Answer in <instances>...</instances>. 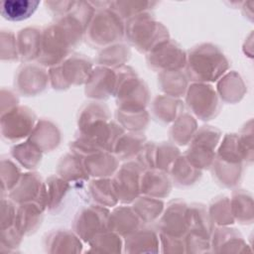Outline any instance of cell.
Segmentation results:
<instances>
[{"instance_id": "cell-26", "label": "cell", "mask_w": 254, "mask_h": 254, "mask_svg": "<svg viewBox=\"0 0 254 254\" xmlns=\"http://www.w3.org/2000/svg\"><path fill=\"white\" fill-rule=\"evenodd\" d=\"M20 170L18 166L12 162L10 159L2 160V168H1V179H2V190L3 191L7 190L11 191L12 189L16 186L20 179Z\"/></svg>"}, {"instance_id": "cell-25", "label": "cell", "mask_w": 254, "mask_h": 254, "mask_svg": "<svg viewBox=\"0 0 254 254\" xmlns=\"http://www.w3.org/2000/svg\"><path fill=\"white\" fill-rule=\"evenodd\" d=\"M161 88L166 93L171 96H181L180 94L184 93L187 89V79L186 76L181 72L180 69L176 70L175 80H171L165 71L160 75Z\"/></svg>"}, {"instance_id": "cell-16", "label": "cell", "mask_w": 254, "mask_h": 254, "mask_svg": "<svg viewBox=\"0 0 254 254\" xmlns=\"http://www.w3.org/2000/svg\"><path fill=\"white\" fill-rule=\"evenodd\" d=\"M96 151L89 154L88 159L84 161V168L87 175L94 177H106L112 174L117 167V160L115 157L103 151Z\"/></svg>"}, {"instance_id": "cell-10", "label": "cell", "mask_w": 254, "mask_h": 254, "mask_svg": "<svg viewBox=\"0 0 254 254\" xmlns=\"http://www.w3.org/2000/svg\"><path fill=\"white\" fill-rule=\"evenodd\" d=\"M41 183V178H39L37 174H25L19 179L16 186L12 189L9 193V197L11 200L18 203L30 202L33 198H37L39 196L47 201L44 197V194L47 192Z\"/></svg>"}, {"instance_id": "cell-21", "label": "cell", "mask_w": 254, "mask_h": 254, "mask_svg": "<svg viewBox=\"0 0 254 254\" xmlns=\"http://www.w3.org/2000/svg\"><path fill=\"white\" fill-rule=\"evenodd\" d=\"M196 123L189 114L181 115L174 123L171 130V137L180 145H186L191 140L195 131Z\"/></svg>"}, {"instance_id": "cell-27", "label": "cell", "mask_w": 254, "mask_h": 254, "mask_svg": "<svg viewBox=\"0 0 254 254\" xmlns=\"http://www.w3.org/2000/svg\"><path fill=\"white\" fill-rule=\"evenodd\" d=\"M180 106H181L180 100H177L176 98L174 99L171 97L161 96V97H157L154 101V112L158 118H161L160 120H163L165 122H170L171 119L167 110H170L172 113H174L177 116Z\"/></svg>"}, {"instance_id": "cell-4", "label": "cell", "mask_w": 254, "mask_h": 254, "mask_svg": "<svg viewBox=\"0 0 254 254\" xmlns=\"http://www.w3.org/2000/svg\"><path fill=\"white\" fill-rule=\"evenodd\" d=\"M219 131L204 126L194 135L192 144L188 150L187 159L197 169L207 168L214 159L213 149L219 140ZM214 161V160H213Z\"/></svg>"}, {"instance_id": "cell-20", "label": "cell", "mask_w": 254, "mask_h": 254, "mask_svg": "<svg viewBox=\"0 0 254 254\" xmlns=\"http://www.w3.org/2000/svg\"><path fill=\"white\" fill-rule=\"evenodd\" d=\"M173 178L177 184L181 186H189L193 184L199 177V169L194 167L187 158H178L173 166Z\"/></svg>"}, {"instance_id": "cell-3", "label": "cell", "mask_w": 254, "mask_h": 254, "mask_svg": "<svg viewBox=\"0 0 254 254\" xmlns=\"http://www.w3.org/2000/svg\"><path fill=\"white\" fill-rule=\"evenodd\" d=\"M125 34L129 41L141 52H150L168 38V30L153 15L143 12L127 20Z\"/></svg>"}, {"instance_id": "cell-1", "label": "cell", "mask_w": 254, "mask_h": 254, "mask_svg": "<svg viewBox=\"0 0 254 254\" xmlns=\"http://www.w3.org/2000/svg\"><path fill=\"white\" fill-rule=\"evenodd\" d=\"M228 67L223 54L213 45L195 47L188 57V74L192 80L214 81Z\"/></svg>"}, {"instance_id": "cell-23", "label": "cell", "mask_w": 254, "mask_h": 254, "mask_svg": "<svg viewBox=\"0 0 254 254\" xmlns=\"http://www.w3.org/2000/svg\"><path fill=\"white\" fill-rule=\"evenodd\" d=\"M163 202L152 196H143L136 199L133 209L141 219L152 221L157 218L163 210Z\"/></svg>"}, {"instance_id": "cell-28", "label": "cell", "mask_w": 254, "mask_h": 254, "mask_svg": "<svg viewBox=\"0 0 254 254\" xmlns=\"http://www.w3.org/2000/svg\"><path fill=\"white\" fill-rule=\"evenodd\" d=\"M75 1H49L45 2L47 10L58 17L67 14L73 7Z\"/></svg>"}, {"instance_id": "cell-8", "label": "cell", "mask_w": 254, "mask_h": 254, "mask_svg": "<svg viewBox=\"0 0 254 254\" xmlns=\"http://www.w3.org/2000/svg\"><path fill=\"white\" fill-rule=\"evenodd\" d=\"M141 166L129 162L122 166L112 181L117 198L122 202H130L137 198L140 191V180L142 175Z\"/></svg>"}, {"instance_id": "cell-2", "label": "cell", "mask_w": 254, "mask_h": 254, "mask_svg": "<svg viewBox=\"0 0 254 254\" xmlns=\"http://www.w3.org/2000/svg\"><path fill=\"white\" fill-rule=\"evenodd\" d=\"M110 3L106 2L98 7L86 27V38L94 46L112 44L119 41L125 33L123 19L110 7Z\"/></svg>"}, {"instance_id": "cell-19", "label": "cell", "mask_w": 254, "mask_h": 254, "mask_svg": "<svg viewBox=\"0 0 254 254\" xmlns=\"http://www.w3.org/2000/svg\"><path fill=\"white\" fill-rule=\"evenodd\" d=\"M11 155L25 168L33 169L41 161L42 150L30 141L15 145L11 149Z\"/></svg>"}, {"instance_id": "cell-5", "label": "cell", "mask_w": 254, "mask_h": 254, "mask_svg": "<svg viewBox=\"0 0 254 254\" xmlns=\"http://www.w3.org/2000/svg\"><path fill=\"white\" fill-rule=\"evenodd\" d=\"M35 115L32 110L23 106H16L2 114L1 132L4 139L18 141L33 131Z\"/></svg>"}, {"instance_id": "cell-7", "label": "cell", "mask_w": 254, "mask_h": 254, "mask_svg": "<svg viewBox=\"0 0 254 254\" xmlns=\"http://www.w3.org/2000/svg\"><path fill=\"white\" fill-rule=\"evenodd\" d=\"M62 64V66L55 67L51 70V80L53 85L57 88H64L71 83L78 84L85 78H88V73L90 72V63L86 59L80 57H71Z\"/></svg>"}, {"instance_id": "cell-18", "label": "cell", "mask_w": 254, "mask_h": 254, "mask_svg": "<svg viewBox=\"0 0 254 254\" xmlns=\"http://www.w3.org/2000/svg\"><path fill=\"white\" fill-rule=\"evenodd\" d=\"M144 141L145 138L137 133L125 134L123 136L120 135L112 150H114L118 157L122 159H129L141 152L142 148L144 147Z\"/></svg>"}, {"instance_id": "cell-24", "label": "cell", "mask_w": 254, "mask_h": 254, "mask_svg": "<svg viewBox=\"0 0 254 254\" xmlns=\"http://www.w3.org/2000/svg\"><path fill=\"white\" fill-rule=\"evenodd\" d=\"M90 190L94 199L102 205H113L118 199L112 181H94L90 185Z\"/></svg>"}, {"instance_id": "cell-17", "label": "cell", "mask_w": 254, "mask_h": 254, "mask_svg": "<svg viewBox=\"0 0 254 254\" xmlns=\"http://www.w3.org/2000/svg\"><path fill=\"white\" fill-rule=\"evenodd\" d=\"M40 1L30 0H4L1 2V15L8 21H23L30 18Z\"/></svg>"}, {"instance_id": "cell-14", "label": "cell", "mask_w": 254, "mask_h": 254, "mask_svg": "<svg viewBox=\"0 0 254 254\" xmlns=\"http://www.w3.org/2000/svg\"><path fill=\"white\" fill-rule=\"evenodd\" d=\"M140 190L148 196L164 197L171 190V182L162 171H148L141 175Z\"/></svg>"}, {"instance_id": "cell-22", "label": "cell", "mask_w": 254, "mask_h": 254, "mask_svg": "<svg viewBox=\"0 0 254 254\" xmlns=\"http://www.w3.org/2000/svg\"><path fill=\"white\" fill-rule=\"evenodd\" d=\"M156 2L150 1H112L110 7L122 18L130 19L133 16L148 12Z\"/></svg>"}, {"instance_id": "cell-15", "label": "cell", "mask_w": 254, "mask_h": 254, "mask_svg": "<svg viewBox=\"0 0 254 254\" xmlns=\"http://www.w3.org/2000/svg\"><path fill=\"white\" fill-rule=\"evenodd\" d=\"M18 53L22 60L38 59L41 50L42 31L38 27H28L18 34Z\"/></svg>"}, {"instance_id": "cell-13", "label": "cell", "mask_w": 254, "mask_h": 254, "mask_svg": "<svg viewBox=\"0 0 254 254\" xmlns=\"http://www.w3.org/2000/svg\"><path fill=\"white\" fill-rule=\"evenodd\" d=\"M107 219L108 210L106 208L99 205L90 206L83 208L77 214L74 225L77 229L76 231L80 235L85 236L86 232L88 235L91 231H98L103 226V223L107 222Z\"/></svg>"}, {"instance_id": "cell-12", "label": "cell", "mask_w": 254, "mask_h": 254, "mask_svg": "<svg viewBox=\"0 0 254 254\" xmlns=\"http://www.w3.org/2000/svg\"><path fill=\"white\" fill-rule=\"evenodd\" d=\"M88 79V83L86 84V94L90 97L104 98L115 91L116 77L112 70L99 67L90 73Z\"/></svg>"}, {"instance_id": "cell-6", "label": "cell", "mask_w": 254, "mask_h": 254, "mask_svg": "<svg viewBox=\"0 0 254 254\" xmlns=\"http://www.w3.org/2000/svg\"><path fill=\"white\" fill-rule=\"evenodd\" d=\"M187 101L189 107L202 120H209L218 112V97L211 85L192 84L189 88Z\"/></svg>"}, {"instance_id": "cell-11", "label": "cell", "mask_w": 254, "mask_h": 254, "mask_svg": "<svg viewBox=\"0 0 254 254\" xmlns=\"http://www.w3.org/2000/svg\"><path fill=\"white\" fill-rule=\"evenodd\" d=\"M18 71L15 82H17L19 90L24 94H35L41 91L49 81L48 74L38 65L26 64Z\"/></svg>"}, {"instance_id": "cell-9", "label": "cell", "mask_w": 254, "mask_h": 254, "mask_svg": "<svg viewBox=\"0 0 254 254\" xmlns=\"http://www.w3.org/2000/svg\"><path fill=\"white\" fill-rule=\"evenodd\" d=\"M149 53L148 63L154 69L175 70L186 64L184 51L176 43L169 40L162 42Z\"/></svg>"}]
</instances>
